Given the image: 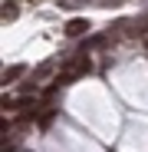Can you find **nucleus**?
<instances>
[{
    "label": "nucleus",
    "instance_id": "7ed1b4c3",
    "mask_svg": "<svg viewBox=\"0 0 148 152\" xmlns=\"http://www.w3.org/2000/svg\"><path fill=\"white\" fill-rule=\"evenodd\" d=\"M7 20H17V7L13 4H4V23Z\"/></svg>",
    "mask_w": 148,
    "mask_h": 152
},
{
    "label": "nucleus",
    "instance_id": "f03ea898",
    "mask_svg": "<svg viewBox=\"0 0 148 152\" xmlns=\"http://www.w3.org/2000/svg\"><path fill=\"white\" fill-rule=\"evenodd\" d=\"M23 73H27V66H10V69H4V83H13V80H20Z\"/></svg>",
    "mask_w": 148,
    "mask_h": 152
},
{
    "label": "nucleus",
    "instance_id": "f257e3e1",
    "mask_svg": "<svg viewBox=\"0 0 148 152\" xmlns=\"http://www.w3.org/2000/svg\"><path fill=\"white\" fill-rule=\"evenodd\" d=\"M86 30H89V20H82V17H76V20L66 23V37H82Z\"/></svg>",
    "mask_w": 148,
    "mask_h": 152
}]
</instances>
